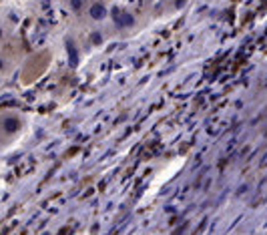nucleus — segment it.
<instances>
[{
  "instance_id": "obj_2",
  "label": "nucleus",
  "mask_w": 267,
  "mask_h": 235,
  "mask_svg": "<svg viewBox=\"0 0 267 235\" xmlns=\"http://www.w3.org/2000/svg\"><path fill=\"white\" fill-rule=\"evenodd\" d=\"M90 14L94 16V18H100V14H104V4L98 0V2H92V6H90Z\"/></svg>"
},
{
  "instance_id": "obj_1",
  "label": "nucleus",
  "mask_w": 267,
  "mask_h": 235,
  "mask_svg": "<svg viewBox=\"0 0 267 235\" xmlns=\"http://www.w3.org/2000/svg\"><path fill=\"white\" fill-rule=\"evenodd\" d=\"M24 127L22 114L18 110H4L0 112V139L8 141L12 137H16Z\"/></svg>"
},
{
  "instance_id": "obj_3",
  "label": "nucleus",
  "mask_w": 267,
  "mask_h": 235,
  "mask_svg": "<svg viewBox=\"0 0 267 235\" xmlns=\"http://www.w3.org/2000/svg\"><path fill=\"white\" fill-rule=\"evenodd\" d=\"M70 6H72L74 10H78V6H82V0H70Z\"/></svg>"
}]
</instances>
